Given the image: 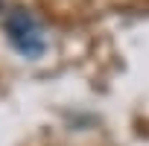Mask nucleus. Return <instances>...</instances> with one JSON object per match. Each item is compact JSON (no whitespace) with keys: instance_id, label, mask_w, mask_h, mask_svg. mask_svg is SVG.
<instances>
[{"instance_id":"f03ea898","label":"nucleus","mask_w":149,"mask_h":146,"mask_svg":"<svg viewBox=\"0 0 149 146\" xmlns=\"http://www.w3.org/2000/svg\"><path fill=\"white\" fill-rule=\"evenodd\" d=\"M0 6H3V3H0Z\"/></svg>"},{"instance_id":"f257e3e1","label":"nucleus","mask_w":149,"mask_h":146,"mask_svg":"<svg viewBox=\"0 0 149 146\" xmlns=\"http://www.w3.org/2000/svg\"><path fill=\"white\" fill-rule=\"evenodd\" d=\"M3 32H6L12 50L24 58H41L47 53V32L29 9H12L3 24Z\"/></svg>"}]
</instances>
